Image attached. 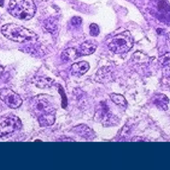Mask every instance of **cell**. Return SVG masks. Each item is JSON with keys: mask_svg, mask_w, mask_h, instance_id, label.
Here are the masks:
<instances>
[{"mask_svg": "<svg viewBox=\"0 0 170 170\" xmlns=\"http://www.w3.org/2000/svg\"><path fill=\"white\" fill-rule=\"evenodd\" d=\"M29 108L41 126H49L55 123V108L45 95H39L34 97L30 100Z\"/></svg>", "mask_w": 170, "mask_h": 170, "instance_id": "cell-1", "label": "cell"}, {"mask_svg": "<svg viewBox=\"0 0 170 170\" xmlns=\"http://www.w3.org/2000/svg\"><path fill=\"white\" fill-rule=\"evenodd\" d=\"M1 33L9 40L18 43H32L38 40L39 36L28 28L15 23H8L1 28Z\"/></svg>", "mask_w": 170, "mask_h": 170, "instance_id": "cell-2", "label": "cell"}, {"mask_svg": "<svg viewBox=\"0 0 170 170\" xmlns=\"http://www.w3.org/2000/svg\"><path fill=\"white\" fill-rule=\"evenodd\" d=\"M8 11L14 18L27 21L33 18L36 6L33 0H10Z\"/></svg>", "mask_w": 170, "mask_h": 170, "instance_id": "cell-3", "label": "cell"}, {"mask_svg": "<svg viewBox=\"0 0 170 170\" xmlns=\"http://www.w3.org/2000/svg\"><path fill=\"white\" fill-rule=\"evenodd\" d=\"M134 45V39L129 31L122 32L113 37L108 43V48L116 54L126 53Z\"/></svg>", "mask_w": 170, "mask_h": 170, "instance_id": "cell-4", "label": "cell"}, {"mask_svg": "<svg viewBox=\"0 0 170 170\" xmlns=\"http://www.w3.org/2000/svg\"><path fill=\"white\" fill-rule=\"evenodd\" d=\"M22 127L21 121L16 116L7 117L4 122L0 124V138L6 137L18 130Z\"/></svg>", "mask_w": 170, "mask_h": 170, "instance_id": "cell-5", "label": "cell"}, {"mask_svg": "<svg viewBox=\"0 0 170 170\" xmlns=\"http://www.w3.org/2000/svg\"><path fill=\"white\" fill-rule=\"evenodd\" d=\"M0 99L6 104L7 107L16 109L21 106L23 100L18 93L8 88H2L0 90Z\"/></svg>", "mask_w": 170, "mask_h": 170, "instance_id": "cell-6", "label": "cell"}, {"mask_svg": "<svg viewBox=\"0 0 170 170\" xmlns=\"http://www.w3.org/2000/svg\"><path fill=\"white\" fill-rule=\"evenodd\" d=\"M98 47L97 42L95 40L86 41L81 44L79 49H78L80 56L89 55L95 53Z\"/></svg>", "mask_w": 170, "mask_h": 170, "instance_id": "cell-7", "label": "cell"}, {"mask_svg": "<svg viewBox=\"0 0 170 170\" xmlns=\"http://www.w3.org/2000/svg\"><path fill=\"white\" fill-rule=\"evenodd\" d=\"M90 66L87 61H80V62L74 63L71 68V73L73 75L80 76L87 72L89 70Z\"/></svg>", "mask_w": 170, "mask_h": 170, "instance_id": "cell-8", "label": "cell"}, {"mask_svg": "<svg viewBox=\"0 0 170 170\" xmlns=\"http://www.w3.org/2000/svg\"><path fill=\"white\" fill-rule=\"evenodd\" d=\"M80 56V55L79 52H78V49H76L75 48H68L65 49V50L62 53L61 58H62L63 60L71 61L74 60V59H76Z\"/></svg>", "mask_w": 170, "mask_h": 170, "instance_id": "cell-9", "label": "cell"}, {"mask_svg": "<svg viewBox=\"0 0 170 170\" xmlns=\"http://www.w3.org/2000/svg\"><path fill=\"white\" fill-rule=\"evenodd\" d=\"M44 27L50 33L55 31L56 29V23L55 19L49 18L44 21Z\"/></svg>", "mask_w": 170, "mask_h": 170, "instance_id": "cell-10", "label": "cell"}, {"mask_svg": "<svg viewBox=\"0 0 170 170\" xmlns=\"http://www.w3.org/2000/svg\"><path fill=\"white\" fill-rule=\"evenodd\" d=\"M112 100L114 101L116 104L121 105V106H125L126 104V101L125 98L123 96L118 94H113L110 96Z\"/></svg>", "mask_w": 170, "mask_h": 170, "instance_id": "cell-11", "label": "cell"}, {"mask_svg": "<svg viewBox=\"0 0 170 170\" xmlns=\"http://www.w3.org/2000/svg\"><path fill=\"white\" fill-rule=\"evenodd\" d=\"M36 81L37 82L36 83L37 86L41 88H45V87H49V86H51V83L52 82V80L50 79H48V78H41L40 79H39L38 78V80L37 79Z\"/></svg>", "mask_w": 170, "mask_h": 170, "instance_id": "cell-12", "label": "cell"}, {"mask_svg": "<svg viewBox=\"0 0 170 170\" xmlns=\"http://www.w3.org/2000/svg\"><path fill=\"white\" fill-rule=\"evenodd\" d=\"M100 33L99 28L97 24L92 23L90 25V34L92 37H97Z\"/></svg>", "mask_w": 170, "mask_h": 170, "instance_id": "cell-13", "label": "cell"}, {"mask_svg": "<svg viewBox=\"0 0 170 170\" xmlns=\"http://www.w3.org/2000/svg\"><path fill=\"white\" fill-rule=\"evenodd\" d=\"M71 23L73 26H78L81 23V19L78 17H74L71 20Z\"/></svg>", "mask_w": 170, "mask_h": 170, "instance_id": "cell-14", "label": "cell"}, {"mask_svg": "<svg viewBox=\"0 0 170 170\" xmlns=\"http://www.w3.org/2000/svg\"><path fill=\"white\" fill-rule=\"evenodd\" d=\"M4 5V0H0V6L3 7Z\"/></svg>", "mask_w": 170, "mask_h": 170, "instance_id": "cell-15", "label": "cell"}, {"mask_svg": "<svg viewBox=\"0 0 170 170\" xmlns=\"http://www.w3.org/2000/svg\"><path fill=\"white\" fill-rule=\"evenodd\" d=\"M3 71H4V68L2 67V66H0V74H1Z\"/></svg>", "mask_w": 170, "mask_h": 170, "instance_id": "cell-16", "label": "cell"}]
</instances>
